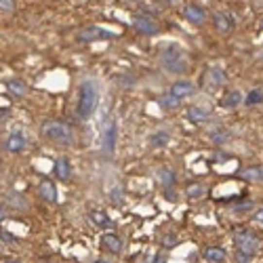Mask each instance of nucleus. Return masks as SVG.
<instances>
[{"instance_id":"5701e85b","label":"nucleus","mask_w":263,"mask_h":263,"mask_svg":"<svg viewBox=\"0 0 263 263\" xmlns=\"http://www.w3.org/2000/svg\"><path fill=\"white\" fill-rule=\"evenodd\" d=\"M158 104H160V107H162V110H177V107L181 105V101L175 99L173 95H164V97H160Z\"/></svg>"},{"instance_id":"6e6552de","label":"nucleus","mask_w":263,"mask_h":263,"mask_svg":"<svg viewBox=\"0 0 263 263\" xmlns=\"http://www.w3.org/2000/svg\"><path fill=\"white\" fill-rule=\"evenodd\" d=\"M169 95H173L175 99L181 101L183 97H190V95H194V85H192L190 80H177L175 85L171 87Z\"/></svg>"},{"instance_id":"473e14b6","label":"nucleus","mask_w":263,"mask_h":263,"mask_svg":"<svg viewBox=\"0 0 263 263\" xmlns=\"http://www.w3.org/2000/svg\"><path fill=\"white\" fill-rule=\"evenodd\" d=\"M147 263H166V257H164V255H154Z\"/></svg>"},{"instance_id":"393cba45","label":"nucleus","mask_w":263,"mask_h":263,"mask_svg":"<svg viewBox=\"0 0 263 263\" xmlns=\"http://www.w3.org/2000/svg\"><path fill=\"white\" fill-rule=\"evenodd\" d=\"M261 101H263V93L259 91V88H255V91H251V93L246 95V101H245V104L253 107V105H259Z\"/></svg>"},{"instance_id":"f704fd0d","label":"nucleus","mask_w":263,"mask_h":263,"mask_svg":"<svg viewBox=\"0 0 263 263\" xmlns=\"http://www.w3.org/2000/svg\"><path fill=\"white\" fill-rule=\"evenodd\" d=\"M164 196H166V198H171V200H175V194H173V192H169V190L164 192Z\"/></svg>"},{"instance_id":"412c9836","label":"nucleus","mask_w":263,"mask_h":263,"mask_svg":"<svg viewBox=\"0 0 263 263\" xmlns=\"http://www.w3.org/2000/svg\"><path fill=\"white\" fill-rule=\"evenodd\" d=\"M169 133L166 131H158V133H154L152 137H150V145L152 147H164L166 143H169Z\"/></svg>"},{"instance_id":"2f4dec72","label":"nucleus","mask_w":263,"mask_h":263,"mask_svg":"<svg viewBox=\"0 0 263 263\" xmlns=\"http://www.w3.org/2000/svg\"><path fill=\"white\" fill-rule=\"evenodd\" d=\"M0 238H4L6 242H9V245H13V242L17 240L15 236H13V234H9V232H0Z\"/></svg>"},{"instance_id":"f257e3e1","label":"nucleus","mask_w":263,"mask_h":263,"mask_svg":"<svg viewBox=\"0 0 263 263\" xmlns=\"http://www.w3.org/2000/svg\"><path fill=\"white\" fill-rule=\"evenodd\" d=\"M42 135L53 143L59 145H72L74 143V133L66 123H59V120H47L42 123Z\"/></svg>"},{"instance_id":"7c9ffc66","label":"nucleus","mask_w":263,"mask_h":263,"mask_svg":"<svg viewBox=\"0 0 263 263\" xmlns=\"http://www.w3.org/2000/svg\"><path fill=\"white\" fill-rule=\"evenodd\" d=\"M236 261L238 263H253V257H248V255H245V253H238L236 255Z\"/></svg>"},{"instance_id":"f3484780","label":"nucleus","mask_w":263,"mask_h":263,"mask_svg":"<svg viewBox=\"0 0 263 263\" xmlns=\"http://www.w3.org/2000/svg\"><path fill=\"white\" fill-rule=\"evenodd\" d=\"M240 101H242V93L238 91V88H234V91H228V95L221 99V105L228 107V110H232V107L240 105Z\"/></svg>"},{"instance_id":"bb28decb","label":"nucleus","mask_w":263,"mask_h":263,"mask_svg":"<svg viewBox=\"0 0 263 263\" xmlns=\"http://www.w3.org/2000/svg\"><path fill=\"white\" fill-rule=\"evenodd\" d=\"M210 78H213L215 85H223L228 78H226V74H223V70L219 68H215V70H210Z\"/></svg>"},{"instance_id":"39448f33","label":"nucleus","mask_w":263,"mask_h":263,"mask_svg":"<svg viewBox=\"0 0 263 263\" xmlns=\"http://www.w3.org/2000/svg\"><path fill=\"white\" fill-rule=\"evenodd\" d=\"M78 38L82 42H95V40H112L116 38V34L105 28H97V25H91V28H85L78 34Z\"/></svg>"},{"instance_id":"ddd939ff","label":"nucleus","mask_w":263,"mask_h":263,"mask_svg":"<svg viewBox=\"0 0 263 263\" xmlns=\"http://www.w3.org/2000/svg\"><path fill=\"white\" fill-rule=\"evenodd\" d=\"M101 246H104L105 251L118 255L120 251H123V240H120L116 234H104L101 236Z\"/></svg>"},{"instance_id":"72a5a7b5","label":"nucleus","mask_w":263,"mask_h":263,"mask_svg":"<svg viewBox=\"0 0 263 263\" xmlns=\"http://www.w3.org/2000/svg\"><path fill=\"white\" fill-rule=\"evenodd\" d=\"M253 217H255V221L263 223V207H259L257 210H255V213H253Z\"/></svg>"},{"instance_id":"423d86ee","label":"nucleus","mask_w":263,"mask_h":263,"mask_svg":"<svg viewBox=\"0 0 263 263\" xmlns=\"http://www.w3.org/2000/svg\"><path fill=\"white\" fill-rule=\"evenodd\" d=\"M116 137H118L116 123H114V120H107L105 126H104V135H101V139H104V147H105L107 154L114 152V145H116Z\"/></svg>"},{"instance_id":"a211bd4d","label":"nucleus","mask_w":263,"mask_h":263,"mask_svg":"<svg viewBox=\"0 0 263 263\" xmlns=\"http://www.w3.org/2000/svg\"><path fill=\"white\" fill-rule=\"evenodd\" d=\"M215 28L219 32H229L234 28V19L229 15H226V13H217L215 15Z\"/></svg>"},{"instance_id":"c756f323","label":"nucleus","mask_w":263,"mask_h":263,"mask_svg":"<svg viewBox=\"0 0 263 263\" xmlns=\"http://www.w3.org/2000/svg\"><path fill=\"white\" fill-rule=\"evenodd\" d=\"M13 6H15L13 0H0V9L2 11H13Z\"/></svg>"},{"instance_id":"a878e982","label":"nucleus","mask_w":263,"mask_h":263,"mask_svg":"<svg viewBox=\"0 0 263 263\" xmlns=\"http://www.w3.org/2000/svg\"><path fill=\"white\" fill-rule=\"evenodd\" d=\"M210 139H213V143H226V141L229 139V133L228 131H213L210 133Z\"/></svg>"},{"instance_id":"9b49d317","label":"nucleus","mask_w":263,"mask_h":263,"mask_svg":"<svg viewBox=\"0 0 263 263\" xmlns=\"http://www.w3.org/2000/svg\"><path fill=\"white\" fill-rule=\"evenodd\" d=\"M185 116H188L190 123H194V124H202V123H207L209 120V110L207 107H202V105H190L188 107V112H185Z\"/></svg>"},{"instance_id":"1a4fd4ad","label":"nucleus","mask_w":263,"mask_h":263,"mask_svg":"<svg viewBox=\"0 0 263 263\" xmlns=\"http://www.w3.org/2000/svg\"><path fill=\"white\" fill-rule=\"evenodd\" d=\"M183 15L188 21H192L194 25H200L204 23V19H207V13H204L202 6H198V4H188L183 9Z\"/></svg>"},{"instance_id":"c85d7f7f","label":"nucleus","mask_w":263,"mask_h":263,"mask_svg":"<svg viewBox=\"0 0 263 263\" xmlns=\"http://www.w3.org/2000/svg\"><path fill=\"white\" fill-rule=\"evenodd\" d=\"M179 245V240H177V236L175 234H169V236H164V240H162V246L166 248H173V246H177Z\"/></svg>"},{"instance_id":"e433bc0d","label":"nucleus","mask_w":263,"mask_h":263,"mask_svg":"<svg viewBox=\"0 0 263 263\" xmlns=\"http://www.w3.org/2000/svg\"><path fill=\"white\" fill-rule=\"evenodd\" d=\"M95 263H110V261H105V259H99V261H95Z\"/></svg>"},{"instance_id":"9d476101","label":"nucleus","mask_w":263,"mask_h":263,"mask_svg":"<svg viewBox=\"0 0 263 263\" xmlns=\"http://www.w3.org/2000/svg\"><path fill=\"white\" fill-rule=\"evenodd\" d=\"M55 177L59 179V181H70V179H72V164H70V160L66 156L57 158V162H55Z\"/></svg>"},{"instance_id":"20e7f679","label":"nucleus","mask_w":263,"mask_h":263,"mask_svg":"<svg viewBox=\"0 0 263 263\" xmlns=\"http://www.w3.org/2000/svg\"><path fill=\"white\" fill-rule=\"evenodd\" d=\"M234 242H236L238 253H245V255H248V257H253V255L257 253V248H259L257 236L251 234V232H245V229H242V232H236Z\"/></svg>"},{"instance_id":"aec40b11","label":"nucleus","mask_w":263,"mask_h":263,"mask_svg":"<svg viewBox=\"0 0 263 263\" xmlns=\"http://www.w3.org/2000/svg\"><path fill=\"white\" fill-rule=\"evenodd\" d=\"M158 179H160V183L164 185V190H171L173 185H175V173H173L171 169H162V171H160Z\"/></svg>"},{"instance_id":"f8f14e48","label":"nucleus","mask_w":263,"mask_h":263,"mask_svg":"<svg viewBox=\"0 0 263 263\" xmlns=\"http://www.w3.org/2000/svg\"><path fill=\"white\" fill-rule=\"evenodd\" d=\"M38 192H40V196H42V200H47V202H57V185L51 181V179H42L40 185H38Z\"/></svg>"},{"instance_id":"4be33fe9","label":"nucleus","mask_w":263,"mask_h":263,"mask_svg":"<svg viewBox=\"0 0 263 263\" xmlns=\"http://www.w3.org/2000/svg\"><path fill=\"white\" fill-rule=\"evenodd\" d=\"M9 91L13 93V95H17V97H23L25 95V91H28V87H25V82L23 80H17V78H13V80H9Z\"/></svg>"},{"instance_id":"6ab92c4d","label":"nucleus","mask_w":263,"mask_h":263,"mask_svg":"<svg viewBox=\"0 0 263 263\" xmlns=\"http://www.w3.org/2000/svg\"><path fill=\"white\" fill-rule=\"evenodd\" d=\"M204 259L210 261V263H221L223 259H226V251L219 246H209L207 251H204Z\"/></svg>"},{"instance_id":"58836bf2","label":"nucleus","mask_w":263,"mask_h":263,"mask_svg":"<svg viewBox=\"0 0 263 263\" xmlns=\"http://www.w3.org/2000/svg\"><path fill=\"white\" fill-rule=\"evenodd\" d=\"M42 263H47V261H42Z\"/></svg>"},{"instance_id":"2eb2a0df","label":"nucleus","mask_w":263,"mask_h":263,"mask_svg":"<svg viewBox=\"0 0 263 263\" xmlns=\"http://www.w3.org/2000/svg\"><path fill=\"white\" fill-rule=\"evenodd\" d=\"M91 221L95 223L97 228H104V229H110L114 223H112V219H110V215L107 213H104V210H91Z\"/></svg>"},{"instance_id":"cd10ccee","label":"nucleus","mask_w":263,"mask_h":263,"mask_svg":"<svg viewBox=\"0 0 263 263\" xmlns=\"http://www.w3.org/2000/svg\"><path fill=\"white\" fill-rule=\"evenodd\" d=\"M110 198H112V202H123L124 200V192H123V188H114L112 190V194H110Z\"/></svg>"},{"instance_id":"dca6fc26","label":"nucleus","mask_w":263,"mask_h":263,"mask_svg":"<svg viewBox=\"0 0 263 263\" xmlns=\"http://www.w3.org/2000/svg\"><path fill=\"white\" fill-rule=\"evenodd\" d=\"M240 179L245 181H261L263 179V166H248V169H242L238 173Z\"/></svg>"},{"instance_id":"4c0bfd02","label":"nucleus","mask_w":263,"mask_h":263,"mask_svg":"<svg viewBox=\"0 0 263 263\" xmlns=\"http://www.w3.org/2000/svg\"><path fill=\"white\" fill-rule=\"evenodd\" d=\"M6 263H19V261H13V259H11V261H6Z\"/></svg>"},{"instance_id":"7ed1b4c3","label":"nucleus","mask_w":263,"mask_h":263,"mask_svg":"<svg viewBox=\"0 0 263 263\" xmlns=\"http://www.w3.org/2000/svg\"><path fill=\"white\" fill-rule=\"evenodd\" d=\"M162 66L169 70L171 74H183L185 72V57L177 47H169L162 51Z\"/></svg>"},{"instance_id":"f03ea898","label":"nucleus","mask_w":263,"mask_h":263,"mask_svg":"<svg viewBox=\"0 0 263 263\" xmlns=\"http://www.w3.org/2000/svg\"><path fill=\"white\" fill-rule=\"evenodd\" d=\"M97 101H99L97 87H95L93 82H82L80 99H78V116L80 118H91L93 112L97 110Z\"/></svg>"},{"instance_id":"0eeeda50","label":"nucleus","mask_w":263,"mask_h":263,"mask_svg":"<svg viewBox=\"0 0 263 263\" xmlns=\"http://www.w3.org/2000/svg\"><path fill=\"white\" fill-rule=\"evenodd\" d=\"M133 28L141 32V34H158L160 28H158V23L156 21H152V17H135L133 19Z\"/></svg>"},{"instance_id":"4468645a","label":"nucleus","mask_w":263,"mask_h":263,"mask_svg":"<svg viewBox=\"0 0 263 263\" xmlns=\"http://www.w3.org/2000/svg\"><path fill=\"white\" fill-rule=\"evenodd\" d=\"M6 150L11 154H19L25 150V137L21 133H11V137L6 139Z\"/></svg>"},{"instance_id":"c9c22d12","label":"nucleus","mask_w":263,"mask_h":263,"mask_svg":"<svg viewBox=\"0 0 263 263\" xmlns=\"http://www.w3.org/2000/svg\"><path fill=\"white\" fill-rule=\"evenodd\" d=\"M0 219H4V209L0 207Z\"/></svg>"},{"instance_id":"b1692460","label":"nucleus","mask_w":263,"mask_h":263,"mask_svg":"<svg viewBox=\"0 0 263 263\" xmlns=\"http://www.w3.org/2000/svg\"><path fill=\"white\" fill-rule=\"evenodd\" d=\"M204 192H207V188L200 183H192L188 190H185V196L188 198H202L204 196Z\"/></svg>"}]
</instances>
